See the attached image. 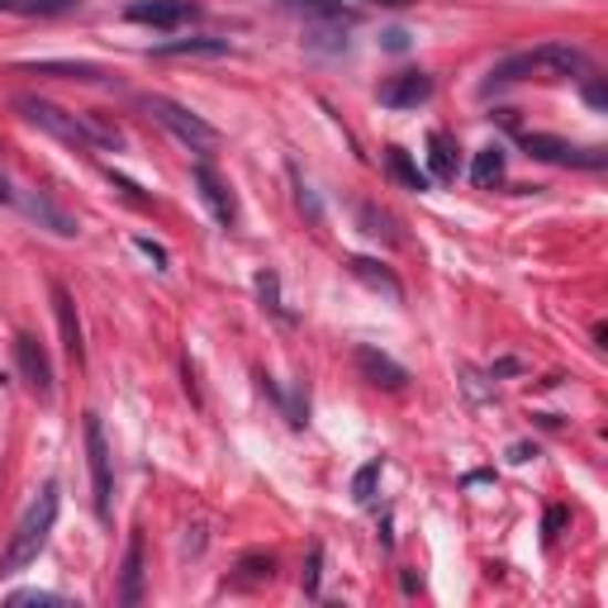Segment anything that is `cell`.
Returning a JSON list of instances; mask_svg holds the SVG:
<instances>
[{
	"label": "cell",
	"mask_w": 608,
	"mask_h": 608,
	"mask_svg": "<svg viewBox=\"0 0 608 608\" xmlns=\"http://www.w3.org/2000/svg\"><path fill=\"white\" fill-rule=\"evenodd\" d=\"M57 509H62L57 480H48L39 490V500L24 509V518L14 523L6 552H0V575H20L29 562H39V552L48 547V533H53V523H57Z\"/></svg>",
	"instance_id": "6da1fadb"
},
{
	"label": "cell",
	"mask_w": 608,
	"mask_h": 608,
	"mask_svg": "<svg viewBox=\"0 0 608 608\" xmlns=\"http://www.w3.org/2000/svg\"><path fill=\"white\" fill-rule=\"evenodd\" d=\"M585 72V53L575 43H537L527 53L504 57L500 67L490 72V86H509V82H566V76Z\"/></svg>",
	"instance_id": "7a4b0ae2"
},
{
	"label": "cell",
	"mask_w": 608,
	"mask_h": 608,
	"mask_svg": "<svg viewBox=\"0 0 608 608\" xmlns=\"http://www.w3.org/2000/svg\"><path fill=\"white\" fill-rule=\"evenodd\" d=\"M14 109L39 124L43 134H53L57 143H67V148H82V153H95V134H91V115H72V109H62L53 101H39V95H20Z\"/></svg>",
	"instance_id": "3957f363"
},
{
	"label": "cell",
	"mask_w": 608,
	"mask_h": 608,
	"mask_svg": "<svg viewBox=\"0 0 608 608\" xmlns=\"http://www.w3.org/2000/svg\"><path fill=\"white\" fill-rule=\"evenodd\" d=\"M143 105H148V115H153L157 124H163V129H171L176 138H181L190 153H200V157H205V153H214V148H219V129H214V124H205L200 115H190L186 105L167 101V95H148Z\"/></svg>",
	"instance_id": "277c9868"
},
{
	"label": "cell",
	"mask_w": 608,
	"mask_h": 608,
	"mask_svg": "<svg viewBox=\"0 0 608 608\" xmlns=\"http://www.w3.org/2000/svg\"><path fill=\"white\" fill-rule=\"evenodd\" d=\"M86 457H91V480H95V514L109 523V514H115V467H109L101 413H86Z\"/></svg>",
	"instance_id": "5b68a950"
},
{
	"label": "cell",
	"mask_w": 608,
	"mask_h": 608,
	"mask_svg": "<svg viewBox=\"0 0 608 608\" xmlns=\"http://www.w3.org/2000/svg\"><path fill=\"white\" fill-rule=\"evenodd\" d=\"M523 153L552 167H585V171H599L608 163L604 148H575V143L552 138V134H523Z\"/></svg>",
	"instance_id": "8992f818"
},
{
	"label": "cell",
	"mask_w": 608,
	"mask_h": 608,
	"mask_svg": "<svg viewBox=\"0 0 608 608\" xmlns=\"http://www.w3.org/2000/svg\"><path fill=\"white\" fill-rule=\"evenodd\" d=\"M14 366H20V376L29 380V390L39 399H53V361H48V352L34 333H20V338H14Z\"/></svg>",
	"instance_id": "52a82bcc"
},
{
	"label": "cell",
	"mask_w": 608,
	"mask_h": 608,
	"mask_svg": "<svg viewBox=\"0 0 608 608\" xmlns=\"http://www.w3.org/2000/svg\"><path fill=\"white\" fill-rule=\"evenodd\" d=\"M134 24H148V29H181V24H190L200 14V6L196 0H134L129 10Z\"/></svg>",
	"instance_id": "ba28073f"
},
{
	"label": "cell",
	"mask_w": 608,
	"mask_h": 608,
	"mask_svg": "<svg viewBox=\"0 0 608 608\" xmlns=\"http://www.w3.org/2000/svg\"><path fill=\"white\" fill-rule=\"evenodd\" d=\"M428 101H433V76L428 72H399L380 86V105H390V109H419Z\"/></svg>",
	"instance_id": "9c48e42d"
},
{
	"label": "cell",
	"mask_w": 608,
	"mask_h": 608,
	"mask_svg": "<svg viewBox=\"0 0 608 608\" xmlns=\"http://www.w3.org/2000/svg\"><path fill=\"white\" fill-rule=\"evenodd\" d=\"M357 371L371 380L376 390H405V380H409L405 366H399L395 357H386V352H376V347H357Z\"/></svg>",
	"instance_id": "30bf717a"
},
{
	"label": "cell",
	"mask_w": 608,
	"mask_h": 608,
	"mask_svg": "<svg viewBox=\"0 0 608 608\" xmlns=\"http://www.w3.org/2000/svg\"><path fill=\"white\" fill-rule=\"evenodd\" d=\"M196 186H200L205 205H210V210H214V219L223 223V229H233V223H238V205H233V190L219 181L210 163H200V167H196Z\"/></svg>",
	"instance_id": "8fae6325"
},
{
	"label": "cell",
	"mask_w": 608,
	"mask_h": 608,
	"mask_svg": "<svg viewBox=\"0 0 608 608\" xmlns=\"http://www.w3.org/2000/svg\"><path fill=\"white\" fill-rule=\"evenodd\" d=\"M143 580H148V566H143V527H134L129 552H124V580H119V604L124 608L143 604Z\"/></svg>",
	"instance_id": "7c38bea8"
},
{
	"label": "cell",
	"mask_w": 608,
	"mask_h": 608,
	"mask_svg": "<svg viewBox=\"0 0 608 608\" xmlns=\"http://www.w3.org/2000/svg\"><path fill=\"white\" fill-rule=\"evenodd\" d=\"M53 310H57V328H62V347H67V357L82 366L86 347H82V318H76V304L67 295V285H53Z\"/></svg>",
	"instance_id": "4fadbf2b"
},
{
	"label": "cell",
	"mask_w": 608,
	"mask_h": 608,
	"mask_svg": "<svg viewBox=\"0 0 608 608\" xmlns=\"http://www.w3.org/2000/svg\"><path fill=\"white\" fill-rule=\"evenodd\" d=\"M29 76H62V82H109L105 67L95 62H24Z\"/></svg>",
	"instance_id": "5bb4252c"
},
{
	"label": "cell",
	"mask_w": 608,
	"mask_h": 608,
	"mask_svg": "<svg viewBox=\"0 0 608 608\" xmlns=\"http://www.w3.org/2000/svg\"><path fill=\"white\" fill-rule=\"evenodd\" d=\"M157 57H229V39H171L153 48Z\"/></svg>",
	"instance_id": "9a60e30c"
},
{
	"label": "cell",
	"mask_w": 608,
	"mask_h": 608,
	"mask_svg": "<svg viewBox=\"0 0 608 608\" xmlns=\"http://www.w3.org/2000/svg\"><path fill=\"white\" fill-rule=\"evenodd\" d=\"M347 266H352V276L366 281V285H371V291H386L395 304L405 300V285H399V281H395V276H390V271L380 266V262H371V258H352Z\"/></svg>",
	"instance_id": "2e32d148"
},
{
	"label": "cell",
	"mask_w": 608,
	"mask_h": 608,
	"mask_svg": "<svg viewBox=\"0 0 608 608\" xmlns=\"http://www.w3.org/2000/svg\"><path fill=\"white\" fill-rule=\"evenodd\" d=\"M471 181L480 190H490V186H500L504 181V148L500 143H490V148H480L475 153V163H471Z\"/></svg>",
	"instance_id": "e0dca14e"
},
{
	"label": "cell",
	"mask_w": 608,
	"mask_h": 608,
	"mask_svg": "<svg viewBox=\"0 0 608 608\" xmlns=\"http://www.w3.org/2000/svg\"><path fill=\"white\" fill-rule=\"evenodd\" d=\"M428 167L438 181H457V143L447 134H428Z\"/></svg>",
	"instance_id": "ac0fdd59"
},
{
	"label": "cell",
	"mask_w": 608,
	"mask_h": 608,
	"mask_svg": "<svg viewBox=\"0 0 608 608\" xmlns=\"http://www.w3.org/2000/svg\"><path fill=\"white\" fill-rule=\"evenodd\" d=\"M386 163H390V171H395V181L399 186H409V190H428V171L413 163V157L405 153V148H386Z\"/></svg>",
	"instance_id": "d6986e66"
},
{
	"label": "cell",
	"mask_w": 608,
	"mask_h": 608,
	"mask_svg": "<svg viewBox=\"0 0 608 608\" xmlns=\"http://www.w3.org/2000/svg\"><path fill=\"white\" fill-rule=\"evenodd\" d=\"M24 210L34 214V219H43V223H48V229H53L57 238H76V233H82V229H76V219H67L62 210H53V205H48L43 196H29V200H24Z\"/></svg>",
	"instance_id": "ffe728a7"
},
{
	"label": "cell",
	"mask_w": 608,
	"mask_h": 608,
	"mask_svg": "<svg viewBox=\"0 0 608 608\" xmlns=\"http://www.w3.org/2000/svg\"><path fill=\"white\" fill-rule=\"evenodd\" d=\"M376 485H380V461H366V467L352 475V500H357V504H371V500H376Z\"/></svg>",
	"instance_id": "44dd1931"
},
{
	"label": "cell",
	"mask_w": 608,
	"mask_h": 608,
	"mask_svg": "<svg viewBox=\"0 0 608 608\" xmlns=\"http://www.w3.org/2000/svg\"><path fill=\"white\" fill-rule=\"evenodd\" d=\"M258 295H262V304H266L271 314L285 318V324H291V318H295V314L281 304V285H276V276H271V271H258Z\"/></svg>",
	"instance_id": "7402d4cb"
},
{
	"label": "cell",
	"mask_w": 608,
	"mask_h": 608,
	"mask_svg": "<svg viewBox=\"0 0 608 608\" xmlns=\"http://www.w3.org/2000/svg\"><path fill=\"white\" fill-rule=\"evenodd\" d=\"M361 223H366V233H371V238H395V233H390V219L376 214L371 205H361Z\"/></svg>",
	"instance_id": "603a6c76"
},
{
	"label": "cell",
	"mask_w": 608,
	"mask_h": 608,
	"mask_svg": "<svg viewBox=\"0 0 608 608\" xmlns=\"http://www.w3.org/2000/svg\"><path fill=\"white\" fill-rule=\"evenodd\" d=\"M134 248L143 252V258H153V266H157V271H167V252H163V248H157V243H153V238H134Z\"/></svg>",
	"instance_id": "cb8c5ba5"
},
{
	"label": "cell",
	"mask_w": 608,
	"mask_h": 608,
	"mask_svg": "<svg viewBox=\"0 0 608 608\" xmlns=\"http://www.w3.org/2000/svg\"><path fill=\"white\" fill-rule=\"evenodd\" d=\"M318 566H324V552H310V570H304V595H318Z\"/></svg>",
	"instance_id": "d4e9b609"
},
{
	"label": "cell",
	"mask_w": 608,
	"mask_h": 608,
	"mask_svg": "<svg viewBox=\"0 0 608 608\" xmlns=\"http://www.w3.org/2000/svg\"><path fill=\"white\" fill-rule=\"evenodd\" d=\"M10 604H62V599L48 595V589H24V595H10Z\"/></svg>",
	"instance_id": "484cf974"
},
{
	"label": "cell",
	"mask_w": 608,
	"mask_h": 608,
	"mask_svg": "<svg viewBox=\"0 0 608 608\" xmlns=\"http://www.w3.org/2000/svg\"><path fill=\"white\" fill-rule=\"evenodd\" d=\"M57 0H0V10H48Z\"/></svg>",
	"instance_id": "4316f807"
},
{
	"label": "cell",
	"mask_w": 608,
	"mask_h": 608,
	"mask_svg": "<svg viewBox=\"0 0 608 608\" xmlns=\"http://www.w3.org/2000/svg\"><path fill=\"white\" fill-rule=\"evenodd\" d=\"M14 190H10V176H6V148H0V205H10Z\"/></svg>",
	"instance_id": "83f0119b"
},
{
	"label": "cell",
	"mask_w": 608,
	"mask_h": 608,
	"mask_svg": "<svg viewBox=\"0 0 608 608\" xmlns=\"http://www.w3.org/2000/svg\"><path fill=\"white\" fill-rule=\"evenodd\" d=\"M566 523V509H552V514H547V537H556V527H562Z\"/></svg>",
	"instance_id": "f1b7e54d"
}]
</instances>
